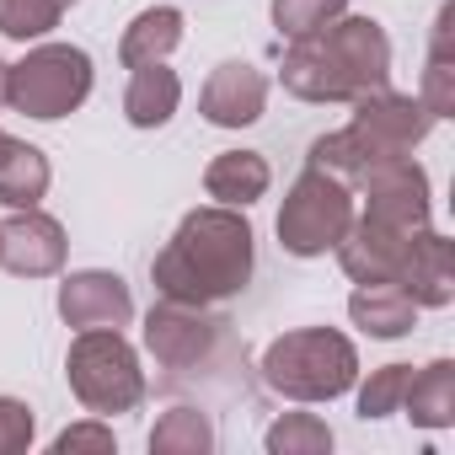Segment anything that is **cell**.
<instances>
[{
	"mask_svg": "<svg viewBox=\"0 0 455 455\" xmlns=\"http://www.w3.org/2000/svg\"><path fill=\"white\" fill-rule=\"evenodd\" d=\"M263 386L290 402H332L359 380V348L332 327H300L263 348Z\"/></svg>",
	"mask_w": 455,
	"mask_h": 455,
	"instance_id": "obj_4",
	"label": "cell"
},
{
	"mask_svg": "<svg viewBox=\"0 0 455 455\" xmlns=\"http://www.w3.org/2000/svg\"><path fill=\"white\" fill-rule=\"evenodd\" d=\"M407 375H412V364H380V370H370V380L359 386V418H364V423H375V418L402 412Z\"/></svg>",
	"mask_w": 455,
	"mask_h": 455,
	"instance_id": "obj_25",
	"label": "cell"
},
{
	"mask_svg": "<svg viewBox=\"0 0 455 455\" xmlns=\"http://www.w3.org/2000/svg\"><path fill=\"white\" fill-rule=\"evenodd\" d=\"M348 316L370 338H407L418 327V300L402 284H359L348 295Z\"/></svg>",
	"mask_w": 455,
	"mask_h": 455,
	"instance_id": "obj_16",
	"label": "cell"
},
{
	"mask_svg": "<svg viewBox=\"0 0 455 455\" xmlns=\"http://www.w3.org/2000/svg\"><path fill=\"white\" fill-rule=\"evenodd\" d=\"M396 284L418 300V311H439V306H450V300H455V242L439 236L434 225H428V231H418L412 258H407V268H402Z\"/></svg>",
	"mask_w": 455,
	"mask_h": 455,
	"instance_id": "obj_14",
	"label": "cell"
},
{
	"mask_svg": "<svg viewBox=\"0 0 455 455\" xmlns=\"http://www.w3.org/2000/svg\"><path fill=\"white\" fill-rule=\"evenodd\" d=\"M348 12V0H274V28L284 38H306Z\"/></svg>",
	"mask_w": 455,
	"mask_h": 455,
	"instance_id": "obj_26",
	"label": "cell"
},
{
	"mask_svg": "<svg viewBox=\"0 0 455 455\" xmlns=\"http://www.w3.org/2000/svg\"><path fill=\"white\" fill-rule=\"evenodd\" d=\"M418 102L434 118H455V6H439V17H434V38H428V65H423Z\"/></svg>",
	"mask_w": 455,
	"mask_h": 455,
	"instance_id": "obj_19",
	"label": "cell"
},
{
	"mask_svg": "<svg viewBox=\"0 0 455 455\" xmlns=\"http://www.w3.org/2000/svg\"><path fill=\"white\" fill-rule=\"evenodd\" d=\"M12 145H17V140H12V134H6V129H0V156H6V150H12Z\"/></svg>",
	"mask_w": 455,
	"mask_h": 455,
	"instance_id": "obj_30",
	"label": "cell"
},
{
	"mask_svg": "<svg viewBox=\"0 0 455 455\" xmlns=\"http://www.w3.org/2000/svg\"><path fill=\"white\" fill-rule=\"evenodd\" d=\"M0 108H12V65L0 60Z\"/></svg>",
	"mask_w": 455,
	"mask_h": 455,
	"instance_id": "obj_29",
	"label": "cell"
},
{
	"mask_svg": "<svg viewBox=\"0 0 455 455\" xmlns=\"http://www.w3.org/2000/svg\"><path fill=\"white\" fill-rule=\"evenodd\" d=\"M225 343H231V332H225V322L209 316L204 306L161 300L145 316V354L166 370V380H193V375L214 370Z\"/></svg>",
	"mask_w": 455,
	"mask_h": 455,
	"instance_id": "obj_7",
	"label": "cell"
},
{
	"mask_svg": "<svg viewBox=\"0 0 455 455\" xmlns=\"http://www.w3.org/2000/svg\"><path fill=\"white\" fill-rule=\"evenodd\" d=\"M150 450L156 455H209L214 450V423L198 407H172V412L156 418Z\"/></svg>",
	"mask_w": 455,
	"mask_h": 455,
	"instance_id": "obj_22",
	"label": "cell"
},
{
	"mask_svg": "<svg viewBox=\"0 0 455 455\" xmlns=\"http://www.w3.org/2000/svg\"><path fill=\"white\" fill-rule=\"evenodd\" d=\"M364 193V214L380 225H402V231H423L428 225V172L412 156H396L354 182Z\"/></svg>",
	"mask_w": 455,
	"mask_h": 455,
	"instance_id": "obj_10",
	"label": "cell"
},
{
	"mask_svg": "<svg viewBox=\"0 0 455 455\" xmlns=\"http://www.w3.org/2000/svg\"><path fill=\"white\" fill-rule=\"evenodd\" d=\"M65 225L44 209H17L12 220H0V268L22 279H49L65 268Z\"/></svg>",
	"mask_w": 455,
	"mask_h": 455,
	"instance_id": "obj_11",
	"label": "cell"
},
{
	"mask_svg": "<svg viewBox=\"0 0 455 455\" xmlns=\"http://www.w3.org/2000/svg\"><path fill=\"white\" fill-rule=\"evenodd\" d=\"M177 102H182V81H177V70H166V60H156V65H140L129 76L124 118L134 129H161V124H172Z\"/></svg>",
	"mask_w": 455,
	"mask_h": 455,
	"instance_id": "obj_17",
	"label": "cell"
},
{
	"mask_svg": "<svg viewBox=\"0 0 455 455\" xmlns=\"http://www.w3.org/2000/svg\"><path fill=\"white\" fill-rule=\"evenodd\" d=\"M279 76L300 102H354L391 81V38L375 17H338L295 38Z\"/></svg>",
	"mask_w": 455,
	"mask_h": 455,
	"instance_id": "obj_2",
	"label": "cell"
},
{
	"mask_svg": "<svg viewBox=\"0 0 455 455\" xmlns=\"http://www.w3.org/2000/svg\"><path fill=\"white\" fill-rule=\"evenodd\" d=\"M348 225H354V188L322 166H306L279 209V247L290 258H322L343 242Z\"/></svg>",
	"mask_w": 455,
	"mask_h": 455,
	"instance_id": "obj_6",
	"label": "cell"
},
{
	"mask_svg": "<svg viewBox=\"0 0 455 455\" xmlns=\"http://www.w3.org/2000/svg\"><path fill=\"white\" fill-rule=\"evenodd\" d=\"M70 6L76 0H0V38H12V44L49 38Z\"/></svg>",
	"mask_w": 455,
	"mask_h": 455,
	"instance_id": "obj_23",
	"label": "cell"
},
{
	"mask_svg": "<svg viewBox=\"0 0 455 455\" xmlns=\"http://www.w3.org/2000/svg\"><path fill=\"white\" fill-rule=\"evenodd\" d=\"M402 412L418 428H450L455 423V359H434L412 370L402 391Z\"/></svg>",
	"mask_w": 455,
	"mask_h": 455,
	"instance_id": "obj_18",
	"label": "cell"
},
{
	"mask_svg": "<svg viewBox=\"0 0 455 455\" xmlns=\"http://www.w3.org/2000/svg\"><path fill=\"white\" fill-rule=\"evenodd\" d=\"M268 182H274V172H268V161H263L258 150H225V156H214L209 172H204V193H209L214 204H231V209L258 204V198L268 193Z\"/></svg>",
	"mask_w": 455,
	"mask_h": 455,
	"instance_id": "obj_15",
	"label": "cell"
},
{
	"mask_svg": "<svg viewBox=\"0 0 455 455\" xmlns=\"http://www.w3.org/2000/svg\"><path fill=\"white\" fill-rule=\"evenodd\" d=\"M33 434H38L33 407L17 396H0V455H22L33 444Z\"/></svg>",
	"mask_w": 455,
	"mask_h": 455,
	"instance_id": "obj_27",
	"label": "cell"
},
{
	"mask_svg": "<svg viewBox=\"0 0 455 455\" xmlns=\"http://www.w3.org/2000/svg\"><path fill=\"white\" fill-rule=\"evenodd\" d=\"M65 380L76 391V402L97 418H113V412H134L145 402V370H140V354L134 343L118 332V327H86L70 354H65Z\"/></svg>",
	"mask_w": 455,
	"mask_h": 455,
	"instance_id": "obj_5",
	"label": "cell"
},
{
	"mask_svg": "<svg viewBox=\"0 0 455 455\" xmlns=\"http://www.w3.org/2000/svg\"><path fill=\"white\" fill-rule=\"evenodd\" d=\"M92 97V54L76 44H38L12 65V108L28 118H65Z\"/></svg>",
	"mask_w": 455,
	"mask_h": 455,
	"instance_id": "obj_8",
	"label": "cell"
},
{
	"mask_svg": "<svg viewBox=\"0 0 455 455\" xmlns=\"http://www.w3.org/2000/svg\"><path fill=\"white\" fill-rule=\"evenodd\" d=\"M177 44H182V12H177V6H145V12L124 28V38H118V60H124L129 70H140V65L166 60Z\"/></svg>",
	"mask_w": 455,
	"mask_h": 455,
	"instance_id": "obj_20",
	"label": "cell"
},
{
	"mask_svg": "<svg viewBox=\"0 0 455 455\" xmlns=\"http://www.w3.org/2000/svg\"><path fill=\"white\" fill-rule=\"evenodd\" d=\"M252 225L242 209L231 204H209V209H188L177 220L172 242L156 252L150 279L161 300H182V306H220L236 300L252 284Z\"/></svg>",
	"mask_w": 455,
	"mask_h": 455,
	"instance_id": "obj_1",
	"label": "cell"
},
{
	"mask_svg": "<svg viewBox=\"0 0 455 455\" xmlns=\"http://www.w3.org/2000/svg\"><path fill=\"white\" fill-rule=\"evenodd\" d=\"M423 231H428V225H423ZM412 242H418V231H402V225H380L370 214H354V225L343 231V242L332 252H338V263H343V274L354 284H396L407 258H412Z\"/></svg>",
	"mask_w": 455,
	"mask_h": 455,
	"instance_id": "obj_9",
	"label": "cell"
},
{
	"mask_svg": "<svg viewBox=\"0 0 455 455\" xmlns=\"http://www.w3.org/2000/svg\"><path fill=\"white\" fill-rule=\"evenodd\" d=\"M434 124L439 118L418 97L375 86V92L354 97V118L343 129H332V134H322L311 145V166H322V172H332V177H343L354 188L364 172H375V166H386L396 156H412V145H423Z\"/></svg>",
	"mask_w": 455,
	"mask_h": 455,
	"instance_id": "obj_3",
	"label": "cell"
},
{
	"mask_svg": "<svg viewBox=\"0 0 455 455\" xmlns=\"http://www.w3.org/2000/svg\"><path fill=\"white\" fill-rule=\"evenodd\" d=\"M268 455H327L332 450V428L316 412H284L268 434H263Z\"/></svg>",
	"mask_w": 455,
	"mask_h": 455,
	"instance_id": "obj_24",
	"label": "cell"
},
{
	"mask_svg": "<svg viewBox=\"0 0 455 455\" xmlns=\"http://www.w3.org/2000/svg\"><path fill=\"white\" fill-rule=\"evenodd\" d=\"M54 450H60V455H70V450H113V428H108V423H70V428L54 439Z\"/></svg>",
	"mask_w": 455,
	"mask_h": 455,
	"instance_id": "obj_28",
	"label": "cell"
},
{
	"mask_svg": "<svg viewBox=\"0 0 455 455\" xmlns=\"http://www.w3.org/2000/svg\"><path fill=\"white\" fill-rule=\"evenodd\" d=\"M60 316L70 327H129L134 322V295L118 274L108 268H81L60 284Z\"/></svg>",
	"mask_w": 455,
	"mask_h": 455,
	"instance_id": "obj_13",
	"label": "cell"
},
{
	"mask_svg": "<svg viewBox=\"0 0 455 455\" xmlns=\"http://www.w3.org/2000/svg\"><path fill=\"white\" fill-rule=\"evenodd\" d=\"M263 108H268V76L258 65H247V60L214 65V76L198 92V113L214 129H247V124L263 118Z\"/></svg>",
	"mask_w": 455,
	"mask_h": 455,
	"instance_id": "obj_12",
	"label": "cell"
},
{
	"mask_svg": "<svg viewBox=\"0 0 455 455\" xmlns=\"http://www.w3.org/2000/svg\"><path fill=\"white\" fill-rule=\"evenodd\" d=\"M54 172H49V156L38 145H12L0 156V204L6 209H38V198L49 193Z\"/></svg>",
	"mask_w": 455,
	"mask_h": 455,
	"instance_id": "obj_21",
	"label": "cell"
}]
</instances>
